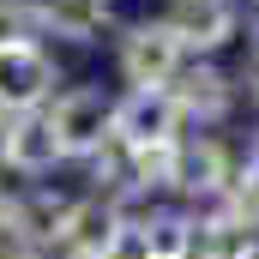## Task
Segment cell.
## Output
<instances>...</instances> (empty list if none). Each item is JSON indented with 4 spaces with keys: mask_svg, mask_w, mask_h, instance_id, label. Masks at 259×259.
Listing matches in <instances>:
<instances>
[{
    "mask_svg": "<svg viewBox=\"0 0 259 259\" xmlns=\"http://www.w3.org/2000/svg\"><path fill=\"white\" fill-rule=\"evenodd\" d=\"M253 145H259V127H253Z\"/></svg>",
    "mask_w": 259,
    "mask_h": 259,
    "instance_id": "17",
    "label": "cell"
},
{
    "mask_svg": "<svg viewBox=\"0 0 259 259\" xmlns=\"http://www.w3.org/2000/svg\"><path fill=\"white\" fill-rule=\"evenodd\" d=\"M235 84H241V103L259 115V61H241V66H235Z\"/></svg>",
    "mask_w": 259,
    "mask_h": 259,
    "instance_id": "14",
    "label": "cell"
},
{
    "mask_svg": "<svg viewBox=\"0 0 259 259\" xmlns=\"http://www.w3.org/2000/svg\"><path fill=\"white\" fill-rule=\"evenodd\" d=\"M61 84H66V72L49 42L24 36V42L0 49V115H36V109L55 103Z\"/></svg>",
    "mask_w": 259,
    "mask_h": 259,
    "instance_id": "3",
    "label": "cell"
},
{
    "mask_svg": "<svg viewBox=\"0 0 259 259\" xmlns=\"http://www.w3.org/2000/svg\"><path fill=\"white\" fill-rule=\"evenodd\" d=\"M109 42H115V78H121V91H169L175 72L193 61L187 42L175 36V24H169L163 12L121 18V30H115Z\"/></svg>",
    "mask_w": 259,
    "mask_h": 259,
    "instance_id": "1",
    "label": "cell"
},
{
    "mask_svg": "<svg viewBox=\"0 0 259 259\" xmlns=\"http://www.w3.org/2000/svg\"><path fill=\"white\" fill-rule=\"evenodd\" d=\"M121 205L103 193H84L78 187V199H72V211H66L61 223V241H55V253L49 259H103L109 253V241H115V229H121Z\"/></svg>",
    "mask_w": 259,
    "mask_h": 259,
    "instance_id": "10",
    "label": "cell"
},
{
    "mask_svg": "<svg viewBox=\"0 0 259 259\" xmlns=\"http://www.w3.org/2000/svg\"><path fill=\"white\" fill-rule=\"evenodd\" d=\"M103 259H151L145 211H139V217H121V229H115V241H109V253H103Z\"/></svg>",
    "mask_w": 259,
    "mask_h": 259,
    "instance_id": "12",
    "label": "cell"
},
{
    "mask_svg": "<svg viewBox=\"0 0 259 259\" xmlns=\"http://www.w3.org/2000/svg\"><path fill=\"white\" fill-rule=\"evenodd\" d=\"M6 217H12V187H6V175H0V229H6Z\"/></svg>",
    "mask_w": 259,
    "mask_h": 259,
    "instance_id": "16",
    "label": "cell"
},
{
    "mask_svg": "<svg viewBox=\"0 0 259 259\" xmlns=\"http://www.w3.org/2000/svg\"><path fill=\"white\" fill-rule=\"evenodd\" d=\"M241 49H247V61H259V0L241 6Z\"/></svg>",
    "mask_w": 259,
    "mask_h": 259,
    "instance_id": "15",
    "label": "cell"
},
{
    "mask_svg": "<svg viewBox=\"0 0 259 259\" xmlns=\"http://www.w3.org/2000/svg\"><path fill=\"white\" fill-rule=\"evenodd\" d=\"M24 36H36L30 6H24V0H0V49H6V42H24Z\"/></svg>",
    "mask_w": 259,
    "mask_h": 259,
    "instance_id": "13",
    "label": "cell"
},
{
    "mask_svg": "<svg viewBox=\"0 0 259 259\" xmlns=\"http://www.w3.org/2000/svg\"><path fill=\"white\" fill-rule=\"evenodd\" d=\"M115 139L133 151H151V145L187 139V121L169 91H115Z\"/></svg>",
    "mask_w": 259,
    "mask_h": 259,
    "instance_id": "8",
    "label": "cell"
},
{
    "mask_svg": "<svg viewBox=\"0 0 259 259\" xmlns=\"http://www.w3.org/2000/svg\"><path fill=\"white\" fill-rule=\"evenodd\" d=\"M42 115H49V127H55L61 157L78 169L91 151H103V145L115 139V91H109V84H61Z\"/></svg>",
    "mask_w": 259,
    "mask_h": 259,
    "instance_id": "2",
    "label": "cell"
},
{
    "mask_svg": "<svg viewBox=\"0 0 259 259\" xmlns=\"http://www.w3.org/2000/svg\"><path fill=\"white\" fill-rule=\"evenodd\" d=\"M163 18L175 24L193 61H217L241 42V0H163Z\"/></svg>",
    "mask_w": 259,
    "mask_h": 259,
    "instance_id": "7",
    "label": "cell"
},
{
    "mask_svg": "<svg viewBox=\"0 0 259 259\" xmlns=\"http://www.w3.org/2000/svg\"><path fill=\"white\" fill-rule=\"evenodd\" d=\"M55 169H66L61 145H55V127L49 115H0V175H12L18 187L30 181H49Z\"/></svg>",
    "mask_w": 259,
    "mask_h": 259,
    "instance_id": "6",
    "label": "cell"
},
{
    "mask_svg": "<svg viewBox=\"0 0 259 259\" xmlns=\"http://www.w3.org/2000/svg\"><path fill=\"white\" fill-rule=\"evenodd\" d=\"M241 6H253V0H241Z\"/></svg>",
    "mask_w": 259,
    "mask_h": 259,
    "instance_id": "18",
    "label": "cell"
},
{
    "mask_svg": "<svg viewBox=\"0 0 259 259\" xmlns=\"http://www.w3.org/2000/svg\"><path fill=\"white\" fill-rule=\"evenodd\" d=\"M78 187H55V181H30V187H12V217H6V235H18L24 247L36 253H55L61 241V223L72 211Z\"/></svg>",
    "mask_w": 259,
    "mask_h": 259,
    "instance_id": "9",
    "label": "cell"
},
{
    "mask_svg": "<svg viewBox=\"0 0 259 259\" xmlns=\"http://www.w3.org/2000/svg\"><path fill=\"white\" fill-rule=\"evenodd\" d=\"M169 97H175V109H181L187 133L229 127V121H235V109H241V84H235V66H223V61H187L181 72H175Z\"/></svg>",
    "mask_w": 259,
    "mask_h": 259,
    "instance_id": "4",
    "label": "cell"
},
{
    "mask_svg": "<svg viewBox=\"0 0 259 259\" xmlns=\"http://www.w3.org/2000/svg\"><path fill=\"white\" fill-rule=\"evenodd\" d=\"M193 259H259V229L211 205V211H199Z\"/></svg>",
    "mask_w": 259,
    "mask_h": 259,
    "instance_id": "11",
    "label": "cell"
},
{
    "mask_svg": "<svg viewBox=\"0 0 259 259\" xmlns=\"http://www.w3.org/2000/svg\"><path fill=\"white\" fill-rule=\"evenodd\" d=\"M30 6V24H36V42H66V49H97L121 30V12L115 0H24Z\"/></svg>",
    "mask_w": 259,
    "mask_h": 259,
    "instance_id": "5",
    "label": "cell"
}]
</instances>
